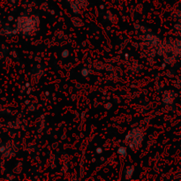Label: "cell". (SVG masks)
Here are the masks:
<instances>
[{"instance_id":"obj_1","label":"cell","mask_w":181,"mask_h":181,"mask_svg":"<svg viewBox=\"0 0 181 181\" xmlns=\"http://www.w3.org/2000/svg\"><path fill=\"white\" fill-rule=\"evenodd\" d=\"M118 152H119V154H120V155H125L126 154V149H125L124 147H121L120 149H119Z\"/></svg>"},{"instance_id":"obj_2","label":"cell","mask_w":181,"mask_h":181,"mask_svg":"<svg viewBox=\"0 0 181 181\" xmlns=\"http://www.w3.org/2000/svg\"><path fill=\"white\" fill-rule=\"evenodd\" d=\"M67 53H68V51L67 50H65L64 52H63V57H67Z\"/></svg>"}]
</instances>
